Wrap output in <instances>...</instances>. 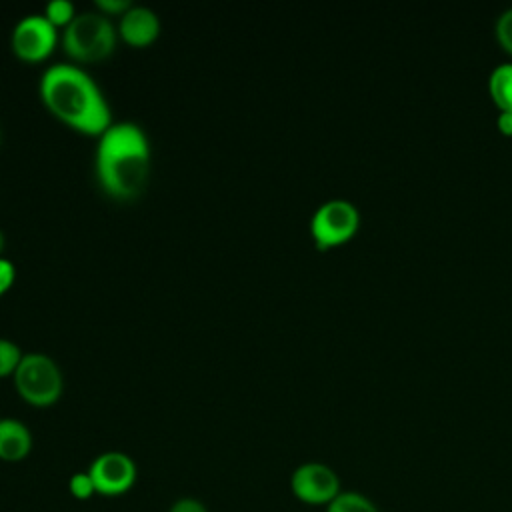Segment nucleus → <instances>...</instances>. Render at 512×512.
Segmentation results:
<instances>
[{"label": "nucleus", "instance_id": "nucleus-1", "mask_svg": "<svg viewBox=\"0 0 512 512\" xmlns=\"http://www.w3.org/2000/svg\"><path fill=\"white\" fill-rule=\"evenodd\" d=\"M38 94L48 112L76 132L100 136L114 122L102 88L78 64L48 66L40 76Z\"/></svg>", "mask_w": 512, "mask_h": 512}, {"label": "nucleus", "instance_id": "nucleus-2", "mask_svg": "<svg viewBox=\"0 0 512 512\" xmlns=\"http://www.w3.org/2000/svg\"><path fill=\"white\" fill-rule=\"evenodd\" d=\"M150 166V142L136 122H112L98 136L94 172L100 190L112 200H136L148 184Z\"/></svg>", "mask_w": 512, "mask_h": 512}, {"label": "nucleus", "instance_id": "nucleus-3", "mask_svg": "<svg viewBox=\"0 0 512 512\" xmlns=\"http://www.w3.org/2000/svg\"><path fill=\"white\" fill-rule=\"evenodd\" d=\"M118 42V28L112 20L98 10H84L62 30V48L74 60L82 64H94L106 60Z\"/></svg>", "mask_w": 512, "mask_h": 512}, {"label": "nucleus", "instance_id": "nucleus-4", "mask_svg": "<svg viewBox=\"0 0 512 512\" xmlns=\"http://www.w3.org/2000/svg\"><path fill=\"white\" fill-rule=\"evenodd\" d=\"M18 396L36 408L52 406L60 400L64 378L56 360L44 352H24L12 374Z\"/></svg>", "mask_w": 512, "mask_h": 512}, {"label": "nucleus", "instance_id": "nucleus-5", "mask_svg": "<svg viewBox=\"0 0 512 512\" xmlns=\"http://www.w3.org/2000/svg\"><path fill=\"white\" fill-rule=\"evenodd\" d=\"M360 226V212L346 198H330L322 202L310 218V234L320 250H328L348 242Z\"/></svg>", "mask_w": 512, "mask_h": 512}, {"label": "nucleus", "instance_id": "nucleus-6", "mask_svg": "<svg viewBox=\"0 0 512 512\" xmlns=\"http://www.w3.org/2000/svg\"><path fill=\"white\" fill-rule=\"evenodd\" d=\"M292 496L306 506H328L340 492V478L334 468L322 462H304L290 474Z\"/></svg>", "mask_w": 512, "mask_h": 512}, {"label": "nucleus", "instance_id": "nucleus-7", "mask_svg": "<svg viewBox=\"0 0 512 512\" xmlns=\"http://www.w3.org/2000/svg\"><path fill=\"white\" fill-rule=\"evenodd\" d=\"M88 474L94 482L96 494L116 498L134 488L138 478V466L126 452L106 450L90 462Z\"/></svg>", "mask_w": 512, "mask_h": 512}, {"label": "nucleus", "instance_id": "nucleus-8", "mask_svg": "<svg viewBox=\"0 0 512 512\" xmlns=\"http://www.w3.org/2000/svg\"><path fill=\"white\" fill-rule=\"evenodd\" d=\"M10 44L20 60L42 62L58 44V28L44 14H28L16 22Z\"/></svg>", "mask_w": 512, "mask_h": 512}, {"label": "nucleus", "instance_id": "nucleus-9", "mask_svg": "<svg viewBox=\"0 0 512 512\" xmlns=\"http://www.w3.org/2000/svg\"><path fill=\"white\" fill-rule=\"evenodd\" d=\"M158 34L160 18L148 6L132 4L118 20V36L134 48L150 46L158 38Z\"/></svg>", "mask_w": 512, "mask_h": 512}, {"label": "nucleus", "instance_id": "nucleus-10", "mask_svg": "<svg viewBox=\"0 0 512 512\" xmlns=\"http://www.w3.org/2000/svg\"><path fill=\"white\" fill-rule=\"evenodd\" d=\"M32 450V432L18 418H0V460L22 462Z\"/></svg>", "mask_w": 512, "mask_h": 512}, {"label": "nucleus", "instance_id": "nucleus-11", "mask_svg": "<svg viewBox=\"0 0 512 512\" xmlns=\"http://www.w3.org/2000/svg\"><path fill=\"white\" fill-rule=\"evenodd\" d=\"M488 92L500 110H512V62H500L490 70Z\"/></svg>", "mask_w": 512, "mask_h": 512}, {"label": "nucleus", "instance_id": "nucleus-12", "mask_svg": "<svg viewBox=\"0 0 512 512\" xmlns=\"http://www.w3.org/2000/svg\"><path fill=\"white\" fill-rule=\"evenodd\" d=\"M326 512H380V510L368 496L354 490H342L326 506Z\"/></svg>", "mask_w": 512, "mask_h": 512}, {"label": "nucleus", "instance_id": "nucleus-13", "mask_svg": "<svg viewBox=\"0 0 512 512\" xmlns=\"http://www.w3.org/2000/svg\"><path fill=\"white\" fill-rule=\"evenodd\" d=\"M50 24H54L56 28H66L74 16L78 14L74 4L70 0H50L46 6H44V12H42Z\"/></svg>", "mask_w": 512, "mask_h": 512}, {"label": "nucleus", "instance_id": "nucleus-14", "mask_svg": "<svg viewBox=\"0 0 512 512\" xmlns=\"http://www.w3.org/2000/svg\"><path fill=\"white\" fill-rule=\"evenodd\" d=\"M22 356H24V352L20 350V346L16 342H12L8 338H0V378L14 374Z\"/></svg>", "mask_w": 512, "mask_h": 512}, {"label": "nucleus", "instance_id": "nucleus-15", "mask_svg": "<svg viewBox=\"0 0 512 512\" xmlns=\"http://www.w3.org/2000/svg\"><path fill=\"white\" fill-rule=\"evenodd\" d=\"M494 34H496V40L500 42V46H502L508 54H512V6L504 8V10L496 16Z\"/></svg>", "mask_w": 512, "mask_h": 512}, {"label": "nucleus", "instance_id": "nucleus-16", "mask_svg": "<svg viewBox=\"0 0 512 512\" xmlns=\"http://www.w3.org/2000/svg\"><path fill=\"white\" fill-rule=\"evenodd\" d=\"M68 492H70L76 500H88V498L96 496V488H94V482H92L88 470L76 472V474L70 476V480H68Z\"/></svg>", "mask_w": 512, "mask_h": 512}, {"label": "nucleus", "instance_id": "nucleus-17", "mask_svg": "<svg viewBox=\"0 0 512 512\" xmlns=\"http://www.w3.org/2000/svg\"><path fill=\"white\" fill-rule=\"evenodd\" d=\"M168 512H210V510L206 508V504L202 500L192 498V496H182L170 504Z\"/></svg>", "mask_w": 512, "mask_h": 512}, {"label": "nucleus", "instance_id": "nucleus-18", "mask_svg": "<svg viewBox=\"0 0 512 512\" xmlns=\"http://www.w3.org/2000/svg\"><path fill=\"white\" fill-rule=\"evenodd\" d=\"M132 4L128 0H96V10L110 16H122Z\"/></svg>", "mask_w": 512, "mask_h": 512}, {"label": "nucleus", "instance_id": "nucleus-19", "mask_svg": "<svg viewBox=\"0 0 512 512\" xmlns=\"http://www.w3.org/2000/svg\"><path fill=\"white\" fill-rule=\"evenodd\" d=\"M14 278H16L14 264L8 258L0 256V296L12 288Z\"/></svg>", "mask_w": 512, "mask_h": 512}, {"label": "nucleus", "instance_id": "nucleus-20", "mask_svg": "<svg viewBox=\"0 0 512 512\" xmlns=\"http://www.w3.org/2000/svg\"><path fill=\"white\" fill-rule=\"evenodd\" d=\"M496 126L502 134L512 136V110H500V114L496 118Z\"/></svg>", "mask_w": 512, "mask_h": 512}, {"label": "nucleus", "instance_id": "nucleus-21", "mask_svg": "<svg viewBox=\"0 0 512 512\" xmlns=\"http://www.w3.org/2000/svg\"><path fill=\"white\" fill-rule=\"evenodd\" d=\"M2 250H4V232L0 230V254H2Z\"/></svg>", "mask_w": 512, "mask_h": 512}, {"label": "nucleus", "instance_id": "nucleus-22", "mask_svg": "<svg viewBox=\"0 0 512 512\" xmlns=\"http://www.w3.org/2000/svg\"><path fill=\"white\" fill-rule=\"evenodd\" d=\"M0 138H2V134H0Z\"/></svg>", "mask_w": 512, "mask_h": 512}]
</instances>
